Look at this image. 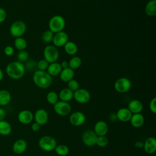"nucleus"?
<instances>
[{
	"label": "nucleus",
	"instance_id": "39448f33",
	"mask_svg": "<svg viewBox=\"0 0 156 156\" xmlns=\"http://www.w3.org/2000/svg\"><path fill=\"white\" fill-rule=\"evenodd\" d=\"M43 57L49 63L56 62L59 58V52L54 45H48L43 50Z\"/></svg>",
	"mask_w": 156,
	"mask_h": 156
},
{
	"label": "nucleus",
	"instance_id": "a878e982",
	"mask_svg": "<svg viewBox=\"0 0 156 156\" xmlns=\"http://www.w3.org/2000/svg\"><path fill=\"white\" fill-rule=\"evenodd\" d=\"M11 94L7 90H0V106H5L9 104L11 101Z\"/></svg>",
	"mask_w": 156,
	"mask_h": 156
},
{
	"label": "nucleus",
	"instance_id": "c03bdc74",
	"mask_svg": "<svg viewBox=\"0 0 156 156\" xmlns=\"http://www.w3.org/2000/svg\"><path fill=\"white\" fill-rule=\"evenodd\" d=\"M4 77V73H3V71H2V69L0 68V82L2 80Z\"/></svg>",
	"mask_w": 156,
	"mask_h": 156
},
{
	"label": "nucleus",
	"instance_id": "cd10ccee",
	"mask_svg": "<svg viewBox=\"0 0 156 156\" xmlns=\"http://www.w3.org/2000/svg\"><path fill=\"white\" fill-rule=\"evenodd\" d=\"M14 46L16 49L20 51L25 50V49L27 48V43L26 40L24 38L21 37L15 38L14 41Z\"/></svg>",
	"mask_w": 156,
	"mask_h": 156
},
{
	"label": "nucleus",
	"instance_id": "a19ab883",
	"mask_svg": "<svg viewBox=\"0 0 156 156\" xmlns=\"http://www.w3.org/2000/svg\"><path fill=\"white\" fill-rule=\"evenodd\" d=\"M5 116V111L4 108L0 107V121L4 120Z\"/></svg>",
	"mask_w": 156,
	"mask_h": 156
},
{
	"label": "nucleus",
	"instance_id": "9b49d317",
	"mask_svg": "<svg viewBox=\"0 0 156 156\" xmlns=\"http://www.w3.org/2000/svg\"><path fill=\"white\" fill-rule=\"evenodd\" d=\"M68 41V35L64 31L54 34L52 42L53 45L57 48L63 46Z\"/></svg>",
	"mask_w": 156,
	"mask_h": 156
},
{
	"label": "nucleus",
	"instance_id": "b1692460",
	"mask_svg": "<svg viewBox=\"0 0 156 156\" xmlns=\"http://www.w3.org/2000/svg\"><path fill=\"white\" fill-rule=\"evenodd\" d=\"M63 47L65 52L69 55H74L78 51V46L73 41H68Z\"/></svg>",
	"mask_w": 156,
	"mask_h": 156
},
{
	"label": "nucleus",
	"instance_id": "9d476101",
	"mask_svg": "<svg viewBox=\"0 0 156 156\" xmlns=\"http://www.w3.org/2000/svg\"><path fill=\"white\" fill-rule=\"evenodd\" d=\"M98 135L95 133L94 130L88 129L86 130L82 134V140L84 144L87 146L91 147L96 144Z\"/></svg>",
	"mask_w": 156,
	"mask_h": 156
},
{
	"label": "nucleus",
	"instance_id": "f3484780",
	"mask_svg": "<svg viewBox=\"0 0 156 156\" xmlns=\"http://www.w3.org/2000/svg\"><path fill=\"white\" fill-rule=\"evenodd\" d=\"M127 108L132 114L140 113L143 110V105L140 100L133 99L129 102Z\"/></svg>",
	"mask_w": 156,
	"mask_h": 156
},
{
	"label": "nucleus",
	"instance_id": "412c9836",
	"mask_svg": "<svg viewBox=\"0 0 156 156\" xmlns=\"http://www.w3.org/2000/svg\"><path fill=\"white\" fill-rule=\"evenodd\" d=\"M60 79L64 82H68L71 79H74V71L69 67L62 69L60 74Z\"/></svg>",
	"mask_w": 156,
	"mask_h": 156
},
{
	"label": "nucleus",
	"instance_id": "c9c22d12",
	"mask_svg": "<svg viewBox=\"0 0 156 156\" xmlns=\"http://www.w3.org/2000/svg\"><path fill=\"white\" fill-rule=\"evenodd\" d=\"M49 64V63L46 60H45L44 58H43V59H41L40 60H39L37 63V67L38 70L46 71Z\"/></svg>",
	"mask_w": 156,
	"mask_h": 156
},
{
	"label": "nucleus",
	"instance_id": "393cba45",
	"mask_svg": "<svg viewBox=\"0 0 156 156\" xmlns=\"http://www.w3.org/2000/svg\"><path fill=\"white\" fill-rule=\"evenodd\" d=\"M144 12L146 14L149 16H154L156 15V0H150L146 4Z\"/></svg>",
	"mask_w": 156,
	"mask_h": 156
},
{
	"label": "nucleus",
	"instance_id": "79ce46f5",
	"mask_svg": "<svg viewBox=\"0 0 156 156\" xmlns=\"http://www.w3.org/2000/svg\"><path fill=\"white\" fill-rule=\"evenodd\" d=\"M144 146V142L141 141H138L135 143V146L136 148H141L143 147Z\"/></svg>",
	"mask_w": 156,
	"mask_h": 156
},
{
	"label": "nucleus",
	"instance_id": "4be33fe9",
	"mask_svg": "<svg viewBox=\"0 0 156 156\" xmlns=\"http://www.w3.org/2000/svg\"><path fill=\"white\" fill-rule=\"evenodd\" d=\"M62 69V68L61 67L60 63L56 62L49 63L46 69V71L51 76L54 77L59 75Z\"/></svg>",
	"mask_w": 156,
	"mask_h": 156
},
{
	"label": "nucleus",
	"instance_id": "e433bc0d",
	"mask_svg": "<svg viewBox=\"0 0 156 156\" xmlns=\"http://www.w3.org/2000/svg\"><path fill=\"white\" fill-rule=\"evenodd\" d=\"M4 52L7 56H12L14 54V48L10 45L6 46L4 49Z\"/></svg>",
	"mask_w": 156,
	"mask_h": 156
},
{
	"label": "nucleus",
	"instance_id": "4468645a",
	"mask_svg": "<svg viewBox=\"0 0 156 156\" xmlns=\"http://www.w3.org/2000/svg\"><path fill=\"white\" fill-rule=\"evenodd\" d=\"M18 119L21 123L23 124H27L33 121L34 115L30 110H24L18 113Z\"/></svg>",
	"mask_w": 156,
	"mask_h": 156
},
{
	"label": "nucleus",
	"instance_id": "2eb2a0df",
	"mask_svg": "<svg viewBox=\"0 0 156 156\" xmlns=\"http://www.w3.org/2000/svg\"><path fill=\"white\" fill-rule=\"evenodd\" d=\"M108 130V125L105 121H99L96 122L94 127V132L98 136H105Z\"/></svg>",
	"mask_w": 156,
	"mask_h": 156
},
{
	"label": "nucleus",
	"instance_id": "2f4dec72",
	"mask_svg": "<svg viewBox=\"0 0 156 156\" xmlns=\"http://www.w3.org/2000/svg\"><path fill=\"white\" fill-rule=\"evenodd\" d=\"M47 101L51 105H54L58 101V96L55 91H49L46 95Z\"/></svg>",
	"mask_w": 156,
	"mask_h": 156
},
{
	"label": "nucleus",
	"instance_id": "c85d7f7f",
	"mask_svg": "<svg viewBox=\"0 0 156 156\" xmlns=\"http://www.w3.org/2000/svg\"><path fill=\"white\" fill-rule=\"evenodd\" d=\"M69 67L73 70L79 68L82 65V60L78 56H73L68 61Z\"/></svg>",
	"mask_w": 156,
	"mask_h": 156
},
{
	"label": "nucleus",
	"instance_id": "58836bf2",
	"mask_svg": "<svg viewBox=\"0 0 156 156\" xmlns=\"http://www.w3.org/2000/svg\"><path fill=\"white\" fill-rule=\"evenodd\" d=\"M7 18V12L4 9L0 7V24L5 21Z\"/></svg>",
	"mask_w": 156,
	"mask_h": 156
},
{
	"label": "nucleus",
	"instance_id": "f03ea898",
	"mask_svg": "<svg viewBox=\"0 0 156 156\" xmlns=\"http://www.w3.org/2000/svg\"><path fill=\"white\" fill-rule=\"evenodd\" d=\"M32 80L37 87L42 89H46L52 84V77L46 71L37 69L33 74Z\"/></svg>",
	"mask_w": 156,
	"mask_h": 156
},
{
	"label": "nucleus",
	"instance_id": "a211bd4d",
	"mask_svg": "<svg viewBox=\"0 0 156 156\" xmlns=\"http://www.w3.org/2000/svg\"><path fill=\"white\" fill-rule=\"evenodd\" d=\"M132 113L130 112V111L127 108H119L116 113V117L117 118L124 122H128L130 121L131 117H132Z\"/></svg>",
	"mask_w": 156,
	"mask_h": 156
},
{
	"label": "nucleus",
	"instance_id": "f8f14e48",
	"mask_svg": "<svg viewBox=\"0 0 156 156\" xmlns=\"http://www.w3.org/2000/svg\"><path fill=\"white\" fill-rule=\"evenodd\" d=\"M86 120V117L84 113L77 111L73 113L69 116L70 123L74 126H79L82 125Z\"/></svg>",
	"mask_w": 156,
	"mask_h": 156
},
{
	"label": "nucleus",
	"instance_id": "7ed1b4c3",
	"mask_svg": "<svg viewBox=\"0 0 156 156\" xmlns=\"http://www.w3.org/2000/svg\"><path fill=\"white\" fill-rule=\"evenodd\" d=\"M66 22L64 18L61 15H54L49 21V30L52 33L55 34L63 31L65 27Z\"/></svg>",
	"mask_w": 156,
	"mask_h": 156
},
{
	"label": "nucleus",
	"instance_id": "bb28decb",
	"mask_svg": "<svg viewBox=\"0 0 156 156\" xmlns=\"http://www.w3.org/2000/svg\"><path fill=\"white\" fill-rule=\"evenodd\" d=\"M12 132L11 125L6 121H0V134L2 135H8Z\"/></svg>",
	"mask_w": 156,
	"mask_h": 156
},
{
	"label": "nucleus",
	"instance_id": "f704fd0d",
	"mask_svg": "<svg viewBox=\"0 0 156 156\" xmlns=\"http://www.w3.org/2000/svg\"><path fill=\"white\" fill-rule=\"evenodd\" d=\"M67 83V88L73 92H74L75 91L79 88V83L76 79H73Z\"/></svg>",
	"mask_w": 156,
	"mask_h": 156
},
{
	"label": "nucleus",
	"instance_id": "dca6fc26",
	"mask_svg": "<svg viewBox=\"0 0 156 156\" xmlns=\"http://www.w3.org/2000/svg\"><path fill=\"white\" fill-rule=\"evenodd\" d=\"M143 148L147 154H154L156 151V139L154 137L147 138L144 142Z\"/></svg>",
	"mask_w": 156,
	"mask_h": 156
},
{
	"label": "nucleus",
	"instance_id": "ea45409f",
	"mask_svg": "<svg viewBox=\"0 0 156 156\" xmlns=\"http://www.w3.org/2000/svg\"><path fill=\"white\" fill-rule=\"evenodd\" d=\"M40 128V125L38 124V123H37L36 122H34L32 124V126H31V129L32 130L34 131V132H37Z\"/></svg>",
	"mask_w": 156,
	"mask_h": 156
},
{
	"label": "nucleus",
	"instance_id": "4c0bfd02",
	"mask_svg": "<svg viewBox=\"0 0 156 156\" xmlns=\"http://www.w3.org/2000/svg\"><path fill=\"white\" fill-rule=\"evenodd\" d=\"M149 109L153 113H156V98H153L149 102Z\"/></svg>",
	"mask_w": 156,
	"mask_h": 156
},
{
	"label": "nucleus",
	"instance_id": "c756f323",
	"mask_svg": "<svg viewBox=\"0 0 156 156\" xmlns=\"http://www.w3.org/2000/svg\"><path fill=\"white\" fill-rule=\"evenodd\" d=\"M54 150L56 154L60 156H66L69 153V148L65 144L57 145Z\"/></svg>",
	"mask_w": 156,
	"mask_h": 156
},
{
	"label": "nucleus",
	"instance_id": "423d86ee",
	"mask_svg": "<svg viewBox=\"0 0 156 156\" xmlns=\"http://www.w3.org/2000/svg\"><path fill=\"white\" fill-rule=\"evenodd\" d=\"M38 144L42 150L50 152L54 150L57 146V142L54 137L49 135H45L40 139Z\"/></svg>",
	"mask_w": 156,
	"mask_h": 156
},
{
	"label": "nucleus",
	"instance_id": "f257e3e1",
	"mask_svg": "<svg viewBox=\"0 0 156 156\" xmlns=\"http://www.w3.org/2000/svg\"><path fill=\"white\" fill-rule=\"evenodd\" d=\"M25 66L24 64L18 61L10 62L5 68V72L7 76L15 80L20 79L25 74Z\"/></svg>",
	"mask_w": 156,
	"mask_h": 156
},
{
	"label": "nucleus",
	"instance_id": "20e7f679",
	"mask_svg": "<svg viewBox=\"0 0 156 156\" xmlns=\"http://www.w3.org/2000/svg\"><path fill=\"white\" fill-rule=\"evenodd\" d=\"M26 24L21 20H17L13 22L9 28L11 35L15 38L22 37L26 30Z\"/></svg>",
	"mask_w": 156,
	"mask_h": 156
},
{
	"label": "nucleus",
	"instance_id": "0eeeda50",
	"mask_svg": "<svg viewBox=\"0 0 156 156\" xmlns=\"http://www.w3.org/2000/svg\"><path fill=\"white\" fill-rule=\"evenodd\" d=\"M131 81L128 78L125 77L118 79L114 83V88L115 90L120 93L127 92L131 88Z\"/></svg>",
	"mask_w": 156,
	"mask_h": 156
},
{
	"label": "nucleus",
	"instance_id": "72a5a7b5",
	"mask_svg": "<svg viewBox=\"0 0 156 156\" xmlns=\"http://www.w3.org/2000/svg\"><path fill=\"white\" fill-rule=\"evenodd\" d=\"M108 143V139L105 136H98L96 144L101 147H105Z\"/></svg>",
	"mask_w": 156,
	"mask_h": 156
},
{
	"label": "nucleus",
	"instance_id": "1a4fd4ad",
	"mask_svg": "<svg viewBox=\"0 0 156 156\" xmlns=\"http://www.w3.org/2000/svg\"><path fill=\"white\" fill-rule=\"evenodd\" d=\"M54 110L57 115L60 116H66L71 112V107L68 102L58 101L54 105Z\"/></svg>",
	"mask_w": 156,
	"mask_h": 156
},
{
	"label": "nucleus",
	"instance_id": "37998d69",
	"mask_svg": "<svg viewBox=\"0 0 156 156\" xmlns=\"http://www.w3.org/2000/svg\"><path fill=\"white\" fill-rule=\"evenodd\" d=\"M61 67L62 69H65L66 68L69 67V64H68V62L66 60H63L62 62V63H60Z\"/></svg>",
	"mask_w": 156,
	"mask_h": 156
},
{
	"label": "nucleus",
	"instance_id": "aec40b11",
	"mask_svg": "<svg viewBox=\"0 0 156 156\" xmlns=\"http://www.w3.org/2000/svg\"><path fill=\"white\" fill-rule=\"evenodd\" d=\"M129 121L133 127L139 128L143 125L144 122V117L141 113L132 114Z\"/></svg>",
	"mask_w": 156,
	"mask_h": 156
},
{
	"label": "nucleus",
	"instance_id": "7c9ffc66",
	"mask_svg": "<svg viewBox=\"0 0 156 156\" xmlns=\"http://www.w3.org/2000/svg\"><path fill=\"white\" fill-rule=\"evenodd\" d=\"M54 34L52 33L51 30H45L41 35V40L43 43H49L52 41Z\"/></svg>",
	"mask_w": 156,
	"mask_h": 156
},
{
	"label": "nucleus",
	"instance_id": "ddd939ff",
	"mask_svg": "<svg viewBox=\"0 0 156 156\" xmlns=\"http://www.w3.org/2000/svg\"><path fill=\"white\" fill-rule=\"evenodd\" d=\"M34 118L35 119V122L40 126L44 125L48 122V112L43 108L38 109L35 112Z\"/></svg>",
	"mask_w": 156,
	"mask_h": 156
},
{
	"label": "nucleus",
	"instance_id": "473e14b6",
	"mask_svg": "<svg viewBox=\"0 0 156 156\" xmlns=\"http://www.w3.org/2000/svg\"><path fill=\"white\" fill-rule=\"evenodd\" d=\"M29 56V53L26 51H25V50L20 51L18 52L17 55H16L17 61L21 62V63L26 62L28 60Z\"/></svg>",
	"mask_w": 156,
	"mask_h": 156
},
{
	"label": "nucleus",
	"instance_id": "6e6552de",
	"mask_svg": "<svg viewBox=\"0 0 156 156\" xmlns=\"http://www.w3.org/2000/svg\"><path fill=\"white\" fill-rule=\"evenodd\" d=\"M73 98L80 104H86L90 100V92L85 88H79L74 92Z\"/></svg>",
	"mask_w": 156,
	"mask_h": 156
},
{
	"label": "nucleus",
	"instance_id": "6ab92c4d",
	"mask_svg": "<svg viewBox=\"0 0 156 156\" xmlns=\"http://www.w3.org/2000/svg\"><path fill=\"white\" fill-rule=\"evenodd\" d=\"M27 142L23 139H19L16 140L13 144V151L16 154H21L25 152L27 149Z\"/></svg>",
	"mask_w": 156,
	"mask_h": 156
},
{
	"label": "nucleus",
	"instance_id": "5701e85b",
	"mask_svg": "<svg viewBox=\"0 0 156 156\" xmlns=\"http://www.w3.org/2000/svg\"><path fill=\"white\" fill-rule=\"evenodd\" d=\"M73 94H74L73 91H72L68 88H65L60 90L58 96L60 101L68 102L73 99Z\"/></svg>",
	"mask_w": 156,
	"mask_h": 156
}]
</instances>
